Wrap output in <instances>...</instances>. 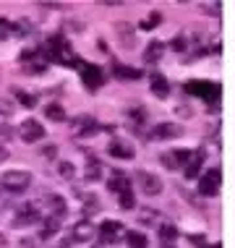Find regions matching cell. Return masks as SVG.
<instances>
[{
	"label": "cell",
	"instance_id": "6da1fadb",
	"mask_svg": "<svg viewBox=\"0 0 235 248\" xmlns=\"http://www.w3.org/2000/svg\"><path fill=\"white\" fill-rule=\"evenodd\" d=\"M29 183H31V175H29V172H16V170H11V172H5V175H3V186H5L8 191H24Z\"/></svg>",
	"mask_w": 235,
	"mask_h": 248
},
{
	"label": "cell",
	"instance_id": "7a4b0ae2",
	"mask_svg": "<svg viewBox=\"0 0 235 248\" xmlns=\"http://www.w3.org/2000/svg\"><path fill=\"white\" fill-rule=\"evenodd\" d=\"M21 136L26 139V141H37V139L45 136V128L37 123V120H26V123L21 125Z\"/></svg>",
	"mask_w": 235,
	"mask_h": 248
},
{
	"label": "cell",
	"instance_id": "3957f363",
	"mask_svg": "<svg viewBox=\"0 0 235 248\" xmlns=\"http://www.w3.org/2000/svg\"><path fill=\"white\" fill-rule=\"evenodd\" d=\"M201 191H204V193H214V191H217V175H206L204 180H201Z\"/></svg>",
	"mask_w": 235,
	"mask_h": 248
},
{
	"label": "cell",
	"instance_id": "277c9868",
	"mask_svg": "<svg viewBox=\"0 0 235 248\" xmlns=\"http://www.w3.org/2000/svg\"><path fill=\"white\" fill-rule=\"evenodd\" d=\"M47 115H50L52 120H63V110H60L58 105H50L47 107Z\"/></svg>",
	"mask_w": 235,
	"mask_h": 248
},
{
	"label": "cell",
	"instance_id": "5b68a950",
	"mask_svg": "<svg viewBox=\"0 0 235 248\" xmlns=\"http://www.w3.org/2000/svg\"><path fill=\"white\" fill-rule=\"evenodd\" d=\"M128 243H131L133 248H144V246H146V243H144V238L136 235V232H133V235H128Z\"/></svg>",
	"mask_w": 235,
	"mask_h": 248
},
{
	"label": "cell",
	"instance_id": "8992f818",
	"mask_svg": "<svg viewBox=\"0 0 235 248\" xmlns=\"http://www.w3.org/2000/svg\"><path fill=\"white\" fill-rule=\"evenodd\" d=\"M5 157H8V152H5V149H3V146H0V162H3V159H5Z\"/></svg>",
	"mask_w": 235,
	"mask_h": 248
},
{
	"label": "cell",
	"instance_id": "52a82bcc",
	"mask_svg": "<svg viewBox=\"0 0 235 248\" xmlns=\"http://www.w3.org/2000/svg\"><path fill=\"white\" fill-rule=\"evenodd\" d=\"M0 246H3V235H0Z\"/></svg>",
	"mask_w": 235,
	"mask_h": 248
}]
</instances>
